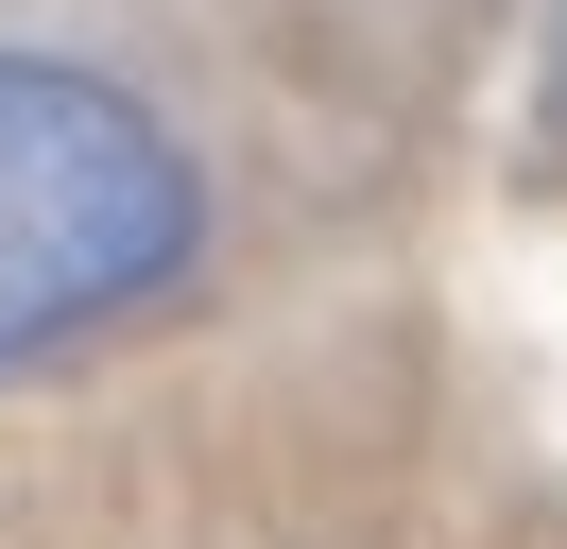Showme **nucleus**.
Wrapping results in <instances>:
<instances>
[{"label":"nucleus","mask_w":567,"mask_h":549,"mask_svg":"<svg viewBox=\"0 0 567 549\" xmlns=\"http://www.w3.org/2000/svg\"><path fill=\"white\" fill-rule=\"evenodd\" d=\"M189 258V155L138 86L70 52H0V361L104 327Z\"/></svg>","instance_id":"obj_1"},{"label":"nucleus","mask_w":567,"mask_h":549,"mask_svg":"<svg viewBox=\"0 0 567 549\" xmlns=\"http://www.w3.org/2000/svg\"><path fill=\"white\" fill-rule=\"evenodd\" d=\"M550 121H567V0H550Z\"/></svg>","instance_id":"obj_2"}]
</instances>
